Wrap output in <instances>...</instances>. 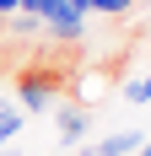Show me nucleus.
I'll return each instance as SVG.
<instances>
[{"mask_svg": "<svg viewBox=\"0 0 151 156\" xmlns=\"http://www.w3.org/2000/svg\"><path fill=\"white\" fill-rule=\"evenodd\" d=\"M65 86H70V70H60L54 59H32L27 70H16V97H22V108H27V113L49 108Z\"/></svg>", "mask_w": 151, "mask_h": 156, "instance_id": "nucleus-1", "label": "nucleus"}, {"mask_svg": "<svg viewBox=\"0 0 151 156\" xmlns=\"http://www.w3.org/2000/svg\"><path fill=\"white\" fill-rule=\"evenodd\" d=\"M81 27H87V11H81L76 0H60V11L43 22V32H49V38H60V43H76Z\"/></svg>", "mask_w": 151, "mask_h": 156, "instance_id": "nucleus-2", "label": "nucleus"}, {"mask_svg": "<svg viewBox=\"0 0 151 156\" xmlns=\"http://www.w3.org/2000/svg\"><path fill=\"white\" fill-rule=\"evenodd\" d=\"M54 129H60V140H65V145H76V140L92 129V108H87V102H70V108L54 119Z\"/></svg>", "mask_w": 151, "mask_h": 156, "instance_id": "nucleus-3", "label": "nucleus"}, {"mask_svg": "<svg viewBox=\"0 0 151 156\" xmlns=\"http://www.w3.org/2000/svg\"><path fill=\"white\" fill-rule=\"evenodd\" d=\"M124 97H130V102H151V76H135V81H124Z\"/></svg>", "mask_w": 151, "mask_h": 156, "instance_id": "nucleus-4", "label": "nucleus"}, {"mask_svg": "<svg viewBox=\"0 0 151 156\" xmlns=\"http://www.w3.org/2000/svg\"><path fill=\"white\" fill-rule=\"evenodd\" d=\"M22 11H27V16H38V22H49V16L60 11V0H22Z\"/></svg>", "mask_w": 151, "mask_h": 156, "instance_id": "nucleus-5", "label": "nucleus"}, {"mask_svg": "<svg viewBox=\"0 0 151 156\" xmlns=\"http://www.w3.org/2000/svg\"><path fill=\"white\" fill-rule=\"evenodd\" d=\"M16 129H22V113H6V119H0V145H6V140H11V135H16Z\"/></svg>", "mask_w": 151, "mask_h": 156, "instance_id": "nucleus-6", "label": "nucleus"}, {"mask_svg": "<svg viewBox=\"0 0 151 156\" xmlns=\"http://www.w3.org/2000/svg\"><path fill=\"white\" fill-rule=\"evenodd\" d=\"M38 27H43L38 16H27V11H16V32H38Z\"/></svg>", "mask_w": 151, "mask_h": 156, "instance_id": "nucleus-7", "label": "nucleus"}, {"mask_svg": "<svg viewBox=\"0 0 151 156\" xmlns=\"http://www.w3.org/2000/svg\"><path fill=\"white\" fill-rule=\"evenodd\" d=\"M11 11H22V0H0V16H11Z\"/></svg>", "mask_w": 151, "mask_h": 156, "instance_id": "nucleus-8", "label": "nucleus"}, {"mask_svg": "<svg viewBox=\"0 0 151 156\" xmlns=\"http://www.w3.org/2000/svg\"><path fill=\"white\" fill-rule=\"evenodd\" d=\"M6 113H16V108H11V102H0V119H6Z\"/></svg>", "mask_w": 151, "mask_h": 156, "instance_id": "nucleus-9", "label": "nucleus"}, {"mask_svg": "<svg viewBox=\"0 0 151 156\" xmlns=\"http://www.w3.org/2000/svg\"><path fill=\"white\" fill-rule=\"evenodd\" d=\"M135 156H151V145H140V151H135Z\"/></svg>", "mask_w": 151, "mask_h": 156, "instance_id": "nucleus-10", "label": "nucleus"}, {"mask_svg": "<svg viewBox=\"0 0 151 156\" xmlns=\"http://www.w3.org/2000/svg\"><path fill=\"white\" fill-rule=\"evenodd\" d=\"M146 5H151V0H146Z\"/></svg>", "mask_w": 151, "mask_h": 156, "instance_id": "nucleus-11", "label": "nucleus"}]
</instances>
